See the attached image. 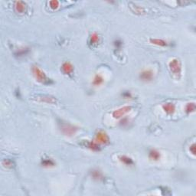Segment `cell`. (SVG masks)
Masks as SVG:
<instances>
[{
  "mask_svg": "<svg viewBox=\"0 0 196 196\" xmlns=\"http://www.w3.org/2000/svg\"><path fill=\"white\" fill-rule=\"evenodd\" d=\"M104 78L102 77V75L100 74H96L94 76V80H93V84L94 86H100L104 83Z\"/></svg>",
  "mask_w": 196,
  "mask_h": 196,
  "instance_id": "19",
  "label": "cell"
},
{
  "mask_svg": "<svg viewBox=\"0 0 196 196\" xmlns=\"http://www.w3.org/2000/svg\"><path fill=\"white\" fill-rule=\"evenodd\" d=\"M189 151L191 152L193 156H195L196 155V145L195 143H192V145L190 146V148H189Z\"/></svg>",
  "mask_w": 196,
  "mask_h": 196,
  "instance_id": "24",
  "label": "cell"
},
{
  "mask_svg": "<svg viewBox=\"0 0 196 196\" xmlns=\"http://www.w3.org/2000/svg\"><path fill=\"white\" fill-rule=\"evenodd\" d=\"M35 100L42 103H46V104H56L57 100L55 97L48 95H39L35 97Z\"/></svg>",
  "mask_w": 196,
  "mask_h": 196,
  "instance_id": "7",
  "label": "cell"
},
{
  "mask_svg": "<svg viewBox=\"0 0 196 196\" xmlns=\"http://www.w3.org/2000/svg\"><path fill=\"white\" fill-rule=\"evenodd\" d=\"M84 146H85L87 148H88L89 149L92 150L94 152H98L100 150V145L98 144L97 142L94 141H89V140H86L84 142Z\"/></svg>",
  "mask_w": 196,
  "mask_h": 196,
  "instance_id": "10",
  "label": "cell"
},
{
  "mask_svg": "<svg viewBox=\"0 0 196 196\" xmlns=\"http://www.w3.org/2000/svg\"><path fill=\"white\" fill-rule=\"evenodd\" d=\"M149 158L153 161H159L161 159V153L155 149H152L149 152Z\"/></svg>",
  "mask_w": 196,
  "mask_h": 196,
  "instance_id": "13",
  "label": "cell"
},
{
  "mask_svg": "<svg viewBox=\"0 0 196 196\" xmlns=\"http://www.w3.org/2000/svg\"><path fill=\"white\" fill-rule=\"evenodd\" d=\"M128 122H129V121L127 119H122L121 121H120V124H121V125H122V126H124V125H127V124H128Z\"/></svg>",
  "mask_w": 196,
  "mask_h": 196,
  "instance_id": "27",
  "label": "cell"
},
{
  "mask_svg": "<svg viewBox=\"0 0 196 196\" xmlns=\"http://www.w3.org/2000/svg\"><path fill=\"white\" fill-rule=\"evenodd\" d=\"M61 69L62 72L65 74L70 75L73 73L74 66L71 65V63H70V62L66 61V62H65V63L62 64Z\"/></svg>",
  "mask_w": 196,
  "mask_h": 196,
  "instance_id": "9",
  "label": "cell"
},
{
  "mask_svg": "<svg viewBox=\"0 0 196 196\" xmlns=\"http://www.w3.org/2000/svg\"><path fill=\"white\" fill-rule=\"evenodd\" d=\"M162 107H163V110L167 114H169V115L173 114L175 113V111H176V105L173 103L171 102L165 103L164 104H163Z\"/></svg>",
  "mask_w": 196,
  "mask_h": 196,
  "instance_id": "11",
  "label": "cell"
},
{
  "mask_svg": "<svg viewBox=\"0 0 196 196\" xmlns=\"http://www.w3.org/2000/svg\"><path fill=\"white\" fill-rule=\"evenodd\" d=\"M118 159L120 163H122V164H124L127 166H132L134 165L133 160L127 156H120Z\"/></svg>",
  "mask_w": 196,
  "mask_h": 196,
  "instance_id": "14",
  "label": "cell"
},
{
  "mask_svg": "<svg viewBox=\"0 0 196 196\" xmlns=\"http://www.w3.org/2000/svg\"><path fill=\"white\" fill-rule=\"evenodd\" d=\"M129 6H130V9H131L132 12H133V13H135V14H136V15L145 14V9H144V8H143L142 6H137V5L134 4V3H131V2L129 4Z\"/></svg>",
  "mask_w": 196,
  "mask_h": 196,
  "instance_id": "12",
  "label": "cell"
},
{
  "mask_svg": "<svg viewBox=\"0 0 196 196\" xmlns=\"http://www.w3.org/2000/svg\"><path fill=\"white\" fill-rule=\"evenodd\" d=\"M122 96L125 99H129V98H132V94L130 91H124L122 94Z\"/></svg>",
  "mask_w": 196,
  "mask_h": 196,
  "instance_id": "25",
  "label": "cell"
},
{
  "mask_svg": "<svg viewBox=\"0 0 196 196\" xmlns=\"http://www.w3.org/2000/svg\"><path fill=\"white\" fill-rule=\"evenodd\" d=\"M94 141L97 142L100 145H107L110 143V139H109L108 135L105 132L100 130L96 133Z\"/></svg>",
  "mask_w": 196,
  "mask_h": 196,
  "instance_id": "4",
  "label": "cell"
},
{
  "mask_svg": "<svg viewBox=\"0 0 196 196\" xmlns=\"http://www.w3.org/2000/svg\"><path fill=\"white\" fill-rule=\"evenodd\" d=\"M32 71L34 77L35 78L36 81H38L39 83H42V84H50L51 83H52L51 80L49 79L47 77L46 74L42 70H41L38 67L33 66L32 68Z\"/></svg>",
  "mask_w": 196,
  "mask_h": 196,
  "instance_id": "1",
  "label": "cell"
},
{
  "mask_svg": "<svg viewBox=\"0 0 196 196\" xmlns=\"http://www.w3.org/2000/svg\"><path fill=\"white\" fill-rule=\"evenodd\" d=\"M132 110L131 106H124L120 108L115 110L113 112V117L114 119H120Z\"/></svg>",
  "mask_w": 196,
  "mask_h": 196,
  "instance_id": "5",
  "label": "cell"
},
{
  "mask_svg": "<svg viewBox=\"0 0 196 196\" xmlns=\"http://www.w3.org/2000/svg\"><path fill=\"white\" fill-rule=\"evenodd\" d=\"M41 164H42V166L46 168L53 167V166H55V161L52 159H51V158H44V159H42Z\"/></svg>",
  "mask_w": 196,
  "mask_h": 196,
  "instance_id": "17",
  "label": "cell"
},
{
  "mask_svg": "<svg viewBox=\"0 0 196 196\" xmlns=\"http://www.w3.org/2000/svg\"><path fill=\"white\" fill-rule=\"evenodd\" d=\"M195 104L194 102L192 103H188L185 105V110L186 114H192V113H194L195 111Z\"/></svg>",
  "mask_w": 196,
  "mask_h": 196,
  "instance_id": "18",
  "label": "cell"
},
{
  "mask_svg": "<svg viewBox=\"0 0 196 196\" xmlns=\"http://www.w3.org/2000/svg\"><path fill=\"white\" fill-rule=\"evenodd\" d=\"M29 48H22V49H19L17 51V52L16 53V55L17 56H23V55H26V54L29 52Z\"/></svg>",
  "mask_w": 196,
  "mask_h": 196,
  "instance_id": "23",
  "label": "cell"
},
{
  "mask_svg": "<svg viewBox=\"0 0 196 196\" xmlns=\"http://www.w3.org/2000/svg\"><path fill=\"white\" fill-rule=\"evenodd\" d=\"M100 38L99 35L97 32H93L92 34L90 36V45H92V46H96L98 44L100 43Z\"/></svg>",
  "mask_w": 196,
  "mask_h": 196,
  "instance_id": "15",
  "label": "cell"
},
{
  "mask_svg": "<svg viewBox=\"0 0 196 196\" xmlns=\"http://www.w3.org/2000/svg\"><path fill=\"white\" fill-rule=\"evenodd\" d=\"M59 2L57 1V0H52V1H50L49 2V5H50V8L53 10H55V9H58L59 7Z\"/></svg>",
  "mask_w": 196,
  "mask_h": 196,
  "instance_id": "22",
  "label": "cell"
},
{
  "mask_svg": "<svg viewBox=\"0 0 196 196\" xmlns=\"http://www.w3.org/2000/svg\"><path fill=\"white\" fill-rule=\"evenodd\" d=\"M2 166H4L5 168H7V169H12V168L14 167L15 165L13 161L9 159H3L2 162Z\"/></svg>",
  "mask_w": 196,
  "mask_h": 196,
  "instance_id": "21",
  "label": "cell"
},
{
  "mask_svg": "<svg viewBox=\"0 0 196 196\" xmlns=\"http://www.w3.org/2000/svg\"><path fill=\"white\" fill-rule=\"evenodd\" d=\"M91 176L95 180H101L103 179V174L100 171L98 170V169H94L91 172Z\"/></svg>",
  "mask_w": 196,
  "mask_h": 196,
  "instance_id": "20",
  "label": "cell"
},
{
  "mask_svg": "<svg viewBox=\"0 0 196 196\" xmlns=\"http://www.w3.org/2000/svg\"><path fill=\"white\" fill-rule=\"evenodd\" d=\"M153 78H154V73L150 69L144 70L140 74V80L144 82H149V81H153Z\"/></svg>",
  "mask_w": 196,
  "mask_h": 196,
  "instance_id": "6",
  "label": "cell"
},
{
  "mask_svg": "<svg viewBox=\"0 0 196 196\" xmlns=\"http://www.w3.org/2000/svg\"><path fill=\"white\" fill-rule=\"evenodd\" d=\"M59 128L61 133L65 136H73L77 133L78 129H79L76 126L63 122H59Z\"/></svg>",
  "mask_w": 196,
  "mask_h": 196,
  "instance_id": "2",
  "label": "cell"
},
{
  "mask_svg": "<svg viewBox=\"0 0 196 196\" xmlns=\"http://www.w3.org/2000/svg\"><path fill=\"white\" fill-rule=\"evenodd\" d=\"M27 6L26 4L22 1H16L14 3V9L19 14H24L26 12Z\"/></svg>",
  "mask_w": 196,
  "mask_h": 196,
  "instance_id": "8",
  "label": "cell"
},
{
  "mask_svg": "<svg viewBox=\"0 0 196 196\" xmlns=\"http://www.w3.org/2000/svg\"><path fill=\"white\" fill-rule=\"evenodd\" d=\"M114 45H115V48L117 49H120L122 46V42L120 40H116L114 42Z\"/></svg>",
  "mask_w": 196,
  "mask_h": 196,
  "instance_id": "26",
  "label": "cell"
},
{
  "mask_svg": "<svg viewBox=\"0 0 196 196\" xmlns=\"http://www.w3.org/2000/svg\"><path fill=\"white\" fill-rule=\"evenodd\" d=\"M149 42H150V43H152L153 45H157V46H160V47H166L169 45L166 41L163 40V39H161V38H150Z\"/></svg>",
  "mask_w": 196,
  "mask_h": 196,
  "instance_id": "16",
  "label": "cell"
},
{
  "mask_svg": "<svg viewBox=\"0 0 196 196\" xmlns=\"http://www.w3.org/2000/svg\"><path fill=\"white\" fill-rule=\"evenodd\" d=\"M169 68L171 72L176 77H180L182 73V64L177 58H173L169 63Z\"/></svg>",
  "mask_w": 196,
  "mask_h": 196,
  "instance_id": "3",
  "label": "cell"
}]
</instances>
